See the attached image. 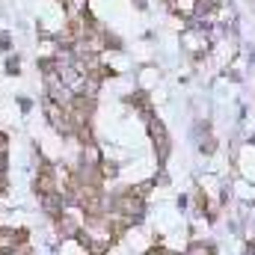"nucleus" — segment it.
<instances>
[{
  "mask_svg": "<svg viewBox=\"0 0 255 255\" xmlns=\"http://www.w3.org/2000/svg\"><path fill=\"white\" fill-rule=\"evenodd\" d=\"M21 241H27V232L24 229H12V226H3L0 229V253H12Z\"/></svg>",
  "mask_w": 255,
  "mask_h": 255,
  "instance_id": "nucleus-1",
  "label": "nucleus"
},
{
  "mask_svg": "<svg viewBox=\"0 0 255 255\" xmlns=\"http://www.w3.org/2000/svg\"><path fill=\"white\" fill-rule=\"evenodd\" d=\"M166 3H172V0H166Z\"/></svg>",
  "mask_w": 255,
  "mask_h": 255,
  "instance_id": "nucleus-2",
  "label": "nucleus"
}]
</instances>
